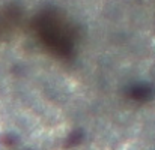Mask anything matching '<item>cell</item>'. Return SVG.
I'll list each match as a JSON object with an SVG mask.
<instances>
[]
</instances>
